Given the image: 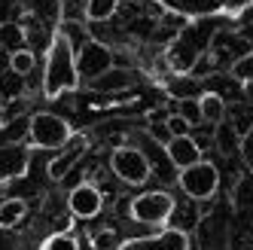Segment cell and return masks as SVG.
<instances>
[{
  "label": "cell",
  "mask_w": 253,
  "mask_h": 250,
  "mask_svg": "<svg viewBox=\"0 0 253 250\" xmlns=\"http://www.w3.org/2000/svg\"><path fill=\"white\" fill-rule=\"evenodd\" d=\"M0 250H19V241L9 235V229H0Z\"/></svg>",
  "instance_id": "cell-31"
},
{
  "label": "cell",
  "mask_w": 253,
  "mask_h": 250,
  "mask_svg": "<svg viewBox=\"0 0 253 250\" xmlns=\"http://www.w3.org/2000/svg\"><path fill=\"white\" fill-rule=\"evenodd\" d=\"M165 156H168V162L177 168V171H183L195 162H202V147H198V140L195 137H171L168 144H165Z\"/></svg>",
  "instance_id": "cell-13"
},
{
  "label": "cell",
  "mask_w": 253,
  "mask_h": 250,
  "mask_svg": "<svg viewBox=\"0 0 253 250\" xmlns=\"http://www.w3.org/2000/svg\"><path fill=\"white\" fill-rule=\"evenodd\" d=\"M6 67L12 70V74H19V77H28L34 67H37V55H34L31 49H19V52H9V58H6Z\"/></svg>",
  "instance_id": "cell-20"
},
{
  "label": "cell",
  "mask_w": 253,
  "mask_h": 250,
  "mask_svg": "<svg viewBox=\"0 0 253 250\" xmlns=\"http://www.w3.org/2000/svg\"><path fill=\"white\" fill-rule=\"evenodd\" d=\"M22 92H25V77L12 74L9 67H6V70H0V98L12 101V98H19Z\"/></svg>",
  "instance_id": "cell-21"
},
{
  "label": "cell",
  "mask_w": 253,
  "mask_h": 250,
  "mask_svg": "<svg viewBox=\"0 0 253 250\" xmlns=\"http://www.w3.org/2000/svg\"><path fill=\"white\" fill-rule=\"evenodd\" d=\"M177 116H183L189 122V128H192V125H202V110H198V101L195 98H180Z\"/></svg>",
  "instance_id": "cell-26"
},
{
  "label": "cell",
  "mask_w": 253,
  "mask_h": 250,
  "mask_svg": "<svg viewBox=\"0 0 253 250\" xmlns=\"http://www.w3.org/2000/svg\"><path fill=\"white\" fill-rule=\"evenodd\" d=\"M253 46L247 43V40H241V37H216V40H211V58L213 61H226L229 67L238 61L241 55H247Z\"/></svg>",
  "instance_id": "cell-14"
},
{
  "label": "cell",
  "mask_w": 253,
  "mask_h": 250,
  "mask_svg": "<svg viewBox=\"0 0 253 250\" xmlns=\"http://www.w3.org/2000/svg\"><path fill=\"white\" fill-rule=\"evenodd\" d=\"M177 210V202L168 189H153V192H140L128 202V217L134 223H143V226H159L165 229L168 220L174 217Z\"/></svg>",
  "instance_id": "cell-4"
},
{
  "label": "cell",
  "mask_w": 253,
  "mask_h": 250,
  "mask_svg": "<svg viewBox=\"0 0 253 250\" xmlns=\"http://www.w3.org/2000/svg\"><path fill=\"white\" fill-rule=\"evenodd\" d=\"M229 217L226 213H208L198 226V244L202 250H229Z\"/></svg>",
  "instance_id": "cell-11"
},
{
  "label": "cell",
  "mask_w": 253,
  "mask_h": 250,
  "mask_svg": "<svg viewBox=\"0 0 253 250\" xmlns=\"http://www.w3.org/2000/svg\"><path fill=\"white\" fill-rule=\"evenodd\" d=\"M88 247L92 250H116V235L110 229H104V232H98V235L88 238Z\"/></svg>",
  "instance_id": "cell-29"
},
{
  "label": "cell",
  "mask_w": 253,
  "mask_h": 250,
  "mask_svg": "<svg viewBox=\"0 0 253 250\" xmlns=\"http://www.w3.org/2000/svg\"><path fill=\"white\" fill-rule=\"evenodd\" d=\"M19 250H40V247H19Z\"/></svg>",
  "instance_id": "cell-32"
},
{
  "label": "cell",
  "mask_w": 253,
  "mask_h": 250,
  "mask_svg": "<svg viewBox=\"0 0 253 250\" xmlns=\"http://www.w3.org/2000/svg\"><path fill=\"white\" fill-rule=\"evenodd\" d=\"M67 208H70V213H74L77 220H95L101 213V208H104V195L92 183H80V186L70 189Z\"/></svg>",
  "instance_id": "cell-10"
},
{
  "label": "cell",
  "mask_w": 253,
  "mask_h": 250,
  "mask_svg": "<svg viewBox=\"0 0 253 250\" xmlns=\"http://www.w3.org/2000/svg\"><path fill=\"white\" fill-rule=\"evenodd\" d=\"M238 140H241L238 131H235L226 119L220 125H213V147L220 150L223 156H235V153H238Z\"/></svg>",
  "instance_id": "cell-18"
},
{
  "label": "cell",
  "mask_w": 253,
  "mask_h": 250,
  "mask_svg": "<svg viewBox=\"0 0 253 250\" xmlns=\"http://www.w3.org/2000/svg\"><path fill=\"white\" fill-rule=\"evenodd\" d=\"M232 80L241 85H253V49L232 64Z\"/></svg>",
  "instance_id": "cell-24"
},
{
  "label": "cell",
  "mask_w": 253,
  "mask_h": 250,
  "mask_svg": "<svg viewBox=\"0 0 253 250\" xmlns=\"http://www.w3.org/2000/svg\"><path fill=\"white\" fill-rule=\"evenodd\" d=\"M232 199L241 210H253V177H241V180L235 183Z\"/></svg>",
  "instance_id": "cell-25"
},
{
  "label": "cell",
  "mask_w": 253,
  "mask_h": 250,
  "mask_svg": "<svg viewBox=\"0 0 253 250\" xmlns=\"http://www.w3.org/2000/svg\"><path fill=\"white\" fill-rule=\"evenodd\" d=\"M31 165V150L25 144H0V183L22 177Z\"/></svg>",
  "instance_id": "cell-12"
},
{
  "label": "cell",
  "mask_w": 253,
  "mask_h": 250,
  "mask_svg": "<svg viewBox=\"0 0 253 250\" xmlns=\"http://www.w3.org/2000/svg\"><path fill=\"white\" fill-rule=\"evenodd\" d=\"M12 15H15V0H0V25L15 22Z\"/></svg>",
  "instance_id": "cell-30"
},
{
  "label": "cell",
  "mask_w": 253,
  "mask_h": 250,
  "mask_svg": "<svg viewBox=\"0 0 253 250\" xmlns=\"http://www.w3.org/2000/svg\"><path fill=\"white\" fill-rule=\"evenodd\" d=\"M25 43V31L15 25V22H9V25H0V46L3 49H9V52H19V49H25L22 46Z\"/></svg>",
  "instance_id": "cell-23"
},
{
  "label": "cell",
  "mask_w": 253,
  "mask_h": 250,
  "mask_svg": "<svg viewBox=\"0 0 253 250\" xmlns=\"http://www.w3.org/2000/svg\"><path fill=\"white\" fill-rule=\"evenodd\" d=\"M110 171L116 174V180L128 183V186H143L153 174L150 156L137 150V147H116L110 153Z\"/></svg>",
  "instance_id": "cell-5"
},
{
  "label": "cell",
  "mask_w": 253,
  "mask_h": 250,
  "mask_svg": "<svg viewBox=\"0 0 253 250\" xmlns=\"http://www.w3.org/2000/svg\"><path fill=\"white\" fill-rule=\"evenodd\" d=\"M119 9V0H85V19L88 22H107Z\"/></svg>",
  "instance_id": "cell-19"
},
{
  "label": "cell",
  "mask_w": 253,
  "mask_h": 250,
  "mask_svg": "<svg viewBox=\"0 0 253 250\" xmlns=\"http://www.w3.org/2000/svg\"><path fill=\"white\" fill-rule=\"evenodd\" d=\"M134 83V77H131V70H125V67H110L104 77H98L95 83H88L95 88V92H104V95H110V92H125Z\"/></svg>",
  "instance_id": "cell-15"
},
{
  "label": "cell",
  "mask_w": 253,
  "mask_h": 250,
  "mask_svg": "<svg viewBox=\"0 0 253 250\" xmlns=\"http://www.w3.org/2000/svg\"><path fill=\"white\" fill-rule=\"evenodd\" d=\"M177 186L183 189L189 199L195 202H208L220 192V171H216L213 162H195L183 171H177Z\"/></svg>",
  "instance_id": "cell-6"
},
{
  "label": "cell",
  "mask_w": 253,
  "mask_h": 250,
  "mask_svg": "<svg viewBox=\"0 0 253 250\" xmlns=\"http://www.w3.org/2000/svg\"><path fill=\"white\" fill-rule=\"evenodd\" d=\"M74 137L70 122L58 113H34L28 122V150H61Z\"/></svg>",
  "instance_id": "cell-3"
},
{
  "label": "cell",
  "mask_w": 253,
  "mask_h": 250,
  "mask_svg": "<svg viewBox=\"0 0 253 250\" xmlns=\"http://www.w3.org/2000/svg\"><path fill=\"white\" fill-rule=\"evenodd\" d=\"M74 58H77V77L88 80V83H95L98 77H104L113 67V52L101 40H85Z\"/></svg>",
  "instance_id": "cell-7"
},
{
  "label": "cell",
  "mask_w": 253,
  "mask_h": 250,
  "mask_svg": "<svg viewBox=\"0 0 253 250\" xmlns=\"http://www.w3.org/2000/svg\"><path fill=\"white\" fill-rule=\"evenodd\" d=\"M198 110H202V122H213L220 125L226 119V101L220 92H205L198 98Z\"/></svg>",
  "instance_id": "cell-16"
},
{
  "label": "cell",
  "mask_w": 253,
  "mask_h": 250,
  "mask_svg": "<svg viewBox=\"0 0 253 250\" xmlns=\"http://www.w3.org/2000/svg\"><path fill=\"white\" fill-rule=\"evenodd\" d=\"M238 153H241V162H244V168L253 174V122H250V128L241 134V140H238Z\"/></svg>",
  "instance_id": "cell-27"
},
{
  "label": "cell",
  "mask_w": 253,
  "mask_h": 250,
  "mask_svg": "<svg viewBox=\"0 0 253 250\" xmlns=\"http://www.w3.org/2000/svg\"><path fill=\"white\" fill-rule=\"evenodd\" d=\"M156 3L180 19L189 22H216V19H238L253 6V0H156Z\"/></svg>",
  "instance_id": "cell-2"
},
{
  "label": "cell",
  "mask_w": 253,
  "mask_h": 250,
  "mask_svg": "<svg viewBox=\"0 0 253 250\" xmlns=\"http://www.w3.org/2000/svg\"><path fill=\"white\" fill-rule=\"evenodd\" d=\"M77 52H74V40L64 28H55L46 49V64H43V98L55 101L67 92L80 88V77H77Z\"/></svg>",
  "instance_id": "cell-1"
},
{
  "label": "cell",
  "mask_w": 253,
  "mask_h": 250,
  "mask_svg": "<svg viewBox=\"0 0 253 250\" xmlns=\"http://www.w3.org/2000/svg\"><path fill=\"white\" fill-rule=\"evenodd\" d=\"M192 247V238L189 232L183 229H174V226H165L153 232V235H140V238H125L116 250H189Z\"/></svg>",
  "instance_id": "cell-8"
},
{
  "label": "cell",
  "mask_w": 253,
  "mask_h": 250,
  "mask_svg": "<svg viewBox=\"0 0 253 250\" xmlns=\"http://www.w3.org/2000/svg\"><path fill=\"white\" fill-rule=\"evenodd\" d=\"M85 150H88V134H74V137H70L67 144L46 162V177H49V180H64V177L74 171V165L85 156Z\"/></svg>",
  "instance_id": "cell-9"
},
{
  "label": "cell",
  "mask_w": 253,
  "mask_h": 250,
  "mask_svg": "<svg viewBox=\"0 0 253 250\" xmlns=\"http://www.w3.org/2000/svg\"><path fill=\"white\" fill-rule=\"evenodd\" d=\"M165 131H168V137H186L192 128H189V122L183 119V116H177V113H171L168 119H165Z\"/></svg>",
  "instance_id": "cell-28"
},
{
  "label": "cell",
  "mask_w": 253,
  "mask_h": 250,
  "mask_svg": "<svg viewBox=\"0 0 253 250\" xmlns=\"http://www.w3.org/2000/svg\"><path fill=\"white\" fill-rule=\"evenodd\" d=\"M40 250H80V238L74 232H52L40 244Z\"/></svg>",
  "instance_id": "cell-22"
},
{
  "label": "cell",
  "mask_w": 253,
  "mask_h": 250,
  "mask_svg": "<svg viewBox=\"0 0 253 250\" xmlns=\"http://www.w3.org/2000/svg\"><path fill=\"white\" fill-rule=\"evenodd\" d=\"M28 217V202L25 199H6L0 202V229H15Z\"/></svg>",
  "instance_id": "cell-17"
}]
</instances>
